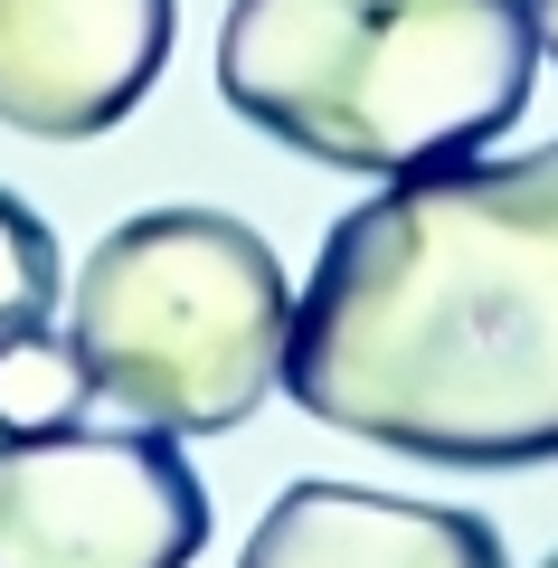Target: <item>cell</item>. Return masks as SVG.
Here are the masks:
<instances>
[{
    "mask_svg": "<svg viewBox=\"0 0 558 568\" xmlns=\"http://www.w3.org/2000/svg\"><path fill=\"white\" fill-rule=\"evenodd\" d=\"M303 417L426 465L558 455V142L407 171L322 237L284 332Z\"/></svg>",
    "mask_w": 558,
    "mask_h": 568,
    "instance_id": "6da1fadb",
    "label": "cell"
},
{
    "mask_svg": "<svg viewBox=\"0 0 558 568\" xmlns=\"http://www.w3.org/2000/svg\"><path fill=\"white\" fill-rule=\"evenodd\" d=\"M539 39L520 0H227L219 95L303 162L407 181L520 123Z\"/></svg>",
    "mask_w": 558,
    "mask_h": 568,
    "instance_id": "7a4b0ae2",
    "label": "cell"
},
{
    "mask_svg": "<svg viewBox=\"0 0 558 568\" xmlns=\"http://www.w3.org/2000/svg\"><path fill=\"white\" fill-rule=\"evenodd\" d=\"M294 284L227 209H142L104 227L67 294L85 398L152 436H227L284 388Z\"/></svg>",
    "mask_w": 558,
    "mask_h": 568,
    "instance_id": "3957f363",
    "label": "cell"
},
{
    "mask_svg": "<svg viewBox=\"0 0 558 568\" xmlns=\"http://www.w3.org/2000/svg\"><path fill=\"white\" fill-rule=\"evenodd\" d=\"M209 493L152 426L0 436V568H190Z\"/></svg>",
    "mask_w": 558,
    "mask_h": 568,
    "instance_id": "277c9868",
    "label": "cell"
},
{
    "mask_svg": "<svg viewBox=\"0 0 558 568\" xmlns=\"http://www.w3.org/2000/svg\"><path fill=\"white\" fill-rule=\"evenodd\" d=\"M180 0H0V123L39 142L114 133L171 67Z\"/></svg>",
    "mask_w": 558,
    "mask_h": 568,
    "instance_id": "5b68a950",
    "label": "cell"
},
{
    "mask_svg": "<svg viewBox=\"0 0 558 568\" xmlns=\"http://www.w3.org/2000/svg\"><path fill=\"white\" fill-rule=\"evenodd\" d=\"M237 568H511V549L493 521L455 503H407V493L303 474L265 503Z\"/></svg>",
    "mask_w": 558,
    "mask_h": 568,
    "instance_id": "8992f818",
    "label": "cell"
},
{
    "mask_svg": "<svg viewBox=\"0 0 558 568\" xmlns=\"http://www.w3.org/2000/svg\"><path fill=\"white\" fill-rule=\"evenodd\" d=\"M85 369L67 351V332H20L0 342V436H39V426H77Z\"/></svg>",
    "mask_w": 558,
    "mask_h": 568,
    "instance_id": "52a82bcc",
    "label": "cell"
},
{
    "mask_svg": "<svg viewBox=\"0 0 558 568\" xmlns=\"http://www.w3.org/2000/svg\"><path fill=\"white\" fill-rule=\"evenodd\" d=\"M67 304V265H58V237L29 200L0 190V342L20 332H48V313Z\"/></svg>",
    "mask_w": 558,
    "mask_h": 568,
    "instance_id": "ba28073f",
    "label": "cell"
},
{
    "mask_svg": "<svg viewBox=\"0 0 558 568\" xmlns=\"http://www.w3.org/2000/svg\"><path fill=\"white\" fill-rule=\"evenodd\" d=\"M520 10H530V39L558 58V0H520Z\"/></svg>",
    "mask_w": 558,
    "mask_h": 568,
    "instance_id": "9c48e42d",
    "label": "cell"
},
{
    "mask_svg": "<svg viewBox=\"0 0 558 568\" xmlns=\"http://www.w3.org/2000/svg\"><path fill=\"white\" fill-rule=\"evenodd\" d=\"M539 568H558V559H539Z\"/></svg>",
    "mask_w": 558,
    "mask_h": 568,
    "instance_id": "30bf717a",
    "label": "cell"
}]
</instances>
